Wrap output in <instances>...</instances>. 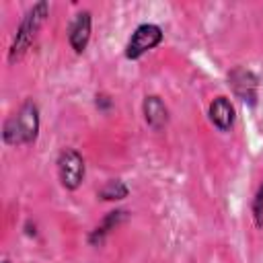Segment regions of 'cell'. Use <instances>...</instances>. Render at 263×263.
I'll use <instances>...</instances> for the list:
<instances>
[{
  "label": "cell",
  "mask_w": 263,
  "mask_h": 263,
  "mask_svg": "<svg viewBox=\"0 0 263 263\" xmlns=\"http://www.w3.org/2000/svg\"><path fill=\"white\" fill-rule=\"evenodd\" d=\"M39 136V107L33 99H25L14 113L2 123V140L8 146L33 144Z\"/></svg>",
  "instance_id": "obj_1"
},
{
  "label": "cell",
  "mask_w": 263,
  "mask_h": 263,
  "mask_svg": "<svg viewBox=\"0 0 263 263\" xmlns=\"http://www.w3.org/2000/svg\"><path fill=\"white\" fill-rule=\"evenodd\" d=\"M49 14V4L45 0L41 2H35L21 18L18 27H16V33H14V39L10 43V49H8V62H16L23 58V53L31 47V43L35 41L41 25L45 23Z\"/></svg>",
  "instance_id": "obj_2"
},
{
  "label": "cell",
  "mask_w": 263,
  "mask_h": 263,
  "mask_svg": "<svg viewBox=\"0 0 263 263\" xmlns=\"http://www.w3.org/2000/svg\"><path fill=\"white\" fill-rule=\"evenodd\" d=\"M55 168H58V179H60V183H62L64 189L76 191L82 185L84 173H86V164H84V158H82V154L78 150L64 148L58 154Z\"/></svg>",
  "instance_id": "obj_3"
},
{
  "label": "cell",
  "mask_w": 263,
  "mask_h": 263,
  "mask_svg": "<svg viewBox=\"0 0 263 263\" xmlns=\"http://www.w3.org/2000/svg\"><path fill=\"white\" fill-rule=\"evenodd\" d=\"M164 39V33L158 25L154 23H142L134 29L127 45H125V58L127 60H140L144 53H148L150 49H154L156 45H160Z\"/></svg>",
  "instance_id": "obj_4"
},
{
  "label": "cell",
  "mask_w": 263,
  "mask_h": 263,
  "mask_svg": "<svg viewBox=\"0 0 263 263\" xmlns=\"http://www.w3.org/2000/svg\"><path fill=\"white\" fill-rule=\"evenodd\" d=\"M228 84L232 88V92L242 101L247 103L249 107H255L257 105V88H259V78L253 70L249 68H242V66H236L228 72Z\"/></svg>",
  "instance_id": "obj_5"
},
{
  "label": "cell",
  "mask_w": 263,
  "mask_h": 263,
  "mask_svg": "<svg viewBox=\"0 0 263 263\" xmlns=\"http://www.w3.org/2000/svg\"><path fill=\"white\" fill-rule=\"evenodd\" d=\"M92 14L90 10H78L68 25V43L76 53H82L90 41Z\"/></svg>",
  "instance_id": "obj_6"
},
{
  "label": "cell",
  "mask_w": 263,
  "mask_h": 263,
  "mask_svg": "<svg viewBox=\"0 0 263 263\" xmlns=\"http://www.w3.org/2000/svg\"><path fill=\"white\" fill-rule=\"evenodd\" d=\"M142 115H144V121L148 123V127L154 129V132H162L168 125V119H171L168 107L158 95H146L144 97Z\"/></svg>",
  "instance_id": "obj_7"
},
{
  "label": "cell",
  "mask_w": 263,
  "mask_h": 263,
  "mask_svg": "<svg viewBox=\"0 0 263 263\" xmlns=\"http://www.w3.org/2000/svg\"><path fill=\"white\" fill-rule=\"evenodd\" d=\"M208 115H210V121L214 123V127H218L220 132H230L234 121H236V109L232 105V101L224 95L216 97L212 103H210V109H208Z\"/></svg>",
  "instance_id": "obj_8"
},
{
  "label": "cell",
  "mask_w": 263,
  "mask_h": 263,
  "mask_svg": "<svg viewBox=\"0 0 263 263\" xmlns=\"http://www.w3.org/2000/svg\"><path fill=\"white\" fill-rule=\"evenodd\" d=\"M127 216H129L127 210H111V212L101 220V224H97V226L88 232V245L101 247V245L105 242L107 234H109L111 230H115L119 224H123V222L127 220Z\"/></svg>",
  "instance_id": "obj_9"
},
{
  "label": "cell",
  "mask_w": 263,
  "mask_h": 263,
  "mask_svg": "<svg viewBox=\"0 0 263 263\" xmlns=\"http://www.w3.org/2000/svg\"><path fill=\"white\" fill-rule=\"evenodd\" d=\"M129 195V187L121 181V179H111V181H107L101 189H99V193H97V197H101L103 201H117V199H125Z\"/></svg>",
  "instance_id": "obj_10"
},
{
  "label": "cell",
  "mask_w": 263,
  "mask_h": 263,
  "mask_svg": "<svg viewBox=\"0 0 263 263\" xmlns=\"http://www.w3.org/2000/svg\"><path fill=\"white\" fill-rule=\"evenodd\" d=\"M251 212H253V222L257 228H263V181L257 187L253 201H251Z\"/></svg>",
  "instance_id": "obj_11"
},
{
  "label": "cell",
  "mask_w": 263,
  "mask_h": 263,
  "mask_svg": "<svg viewBox=\"0 0 263 263\" xmlns=\"http://www.w3.org/2000/svg\"><path fill=\"white\" fill-rule=\"evenodd\" d=\"M95 105H97V109H99V111H109V109L113 107V101H111V97H109V95L99 92V95L95 97Z\"/></svg>",
  "instance_id": "obj_12"
},
{
  "label": "cell",
  "mask_w": 263,
  "mask_h": 263,
  "mask_svg": "<svg viewBox=\"0 0 263 263\" xmlns=\"http://www.w3.org/2000/svg\"><path fill=\"white\" fill-rule=\"evenodd\" d=\"M2 263H10V261H8V259H4V261H2Z\"/></svg>",
  "instance_id": "obj_13"
}]
</instances>
